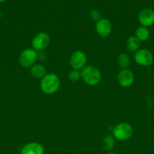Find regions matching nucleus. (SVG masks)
Masks as SVG:
<instances>
[{
    "instance_id": "obj_1",
    "label": "nucleus",
    "mask_w": 154,
    "mask_h": 154,
    "mask_svg": "<svg viewBox=\"0 0 154 154\" xmlns=\"http://www.w3.org/2000/svg\"><path fill=\"white\" fill-rule=\"evenodd\" d=\"M60 87V80L55 74L48 73L41 79V90L45 94H54L56 92H57Z\"/></svg>"
},
{
    "instance_id": "obj_2",
    "label": "nucleus",
    "mask_w": 154,
    "mask_h": 154,
    "mask_svg": "<svg viewBox=\"0 0 154 154\" xmlns=\"http://www.w3.org/2000/svg\"><path fill=\"white\" fill-rule=\"evenodd\" d=\"M81 79L89 86H96L101 81V72L96 66L89 65L81 71Z\"/></svg>"
},
{
    "instance_id": "obj_3",
    "label": "nucleus",
    "mask_w": 154,
    "mask_h": 154,
    "mask_svg": "<svg viewBox=\"0 0 154 154\" xmlns=\"http://www.w3.org/2000/svg\"><path fill=\"white\" fill-rule=\"evenodd\" d=\"M132 135L133 127L128 123H118L113 129V136L119 141H127L131 138Z\"/></svg>"
},
{
    "instance_id": "obj_4",
    "label": "nucleus",
    "mask_w": 154,
    "mask_h": 154,
    "mask_svg": "<svg viewBox=\"0 0 154 154\" xmlns=\"http://www.w3.org/2000/svg\"><path fill=\"white\" fill-rule=\"evenodd\" d=\"M38 60V52L33 48H27L21 53L18 62L23 68H31Z\"/></svg>"
},
{
    "instance_id": "obj_5",
    "label": "nucleus",
    "mask_w": 154,
    "mask_h": 154,
    "mask_svg": "<svg viewBox=\"0 0 154 154\" xmlns=\"http://www.w3.org/2000/svg\"><path fill=\"white\" fill-rule=\"evenodd\" d=\"M134 60L137 65L143 67H149L154 62V57L151 51L145 48H140L134 52Z\"/></svg>"
},
{
    "instance_id": "obj_6",
    "label": "nucleus",
    "mask_w": 154,
    "mask_h": 154,
    "mask_svg": "<svg viewBox=\"0 0 154 154\" xmlns=\"http://www.w3.org/2000/svg\"><path fill=\"white\" fill-rule=\"evenodd\" d=\"M51 38L48 33L39 32L33 37L32 40V47L33 49L36 51H44L49 46Z\"/></svg>"
},
{
    "instance_id": "obj_7",
    "label": "nucleus",
    "mask_w": 154,
    "mask_h": 154,
    "mask_svg": "<svg viewBox=\"0 0 154 154\" xmlns=\"http://www.w3.org/2000/svg\"><path fill=\"white\" fill-rule=\"evenodd\" d=\"M69 66L74 70L81 71L86 66L87 57L82 51H75L71 54L69 57Z\"/></svg>"
},
{
    "instance_id": "obj_8",
    "label": "nucleus",
    "mask_w": 154,
    "mask_h": 154,
    "mask_svg": "<svg viewBox=\"0 0 154 154\" xmlns=\"http://www.w3.org/2000/svg\"><path fill=\"white\" fill-rule=\"evenodd\" d=\"M117 81L121 87H129L134 83V75L129 69H121L117 75Z\"/></svg>"
},
{
    "instance_id": "obj_9",
    "label": "nucleus",
    "mask_w": 154,
    "mask_h": 154,
    "mask_svg": "<svg viewBox=\"0 0 154 154\" xmlns=\"http://www.w3.org/2000/svg\"><path fill=\"white\" fill-rule=\"evenodd\" d=\"M95 29L97 33L101 37H108L113 30V25L109 20L101 18L97 21L95 24Z\"/></svg>"
},
{
    "instance_id": "obj_10",
    "label": "nucleus",
    "mask_w": 154,
    "mask_h": 154,
    "mask_svg": "<svg viewBox=\"0 0 154 154\" xmlns=\"http://www.w3.org/2000/svg\"><path fill=\"white\" fill-rule=\"evenodd\" d=\"M138 21L142 26L149 27L154 24V11L151 8H143L138 14Z\"/></svg>"
},
{
    "instance_id": "obj_11",
    "label": "nucleus",
    "mask_w": 154,
    "mask_h": 154,
    "mask_svg": "<svg viewBox=\"0 0 154 154\" xmlns=\"http://www.w3.org/2000/svg\"><path fill=\"white\" fill-rule=\"evenodd\" d=\"M45 149L39 142H30L22 147L21 154H44Z\"/></svg>"
},
{
    "instance_id": "obj_12",
    "label": "nucleus",
    "mask_w": 154,
    "mask_h": 154,
    "mask_svg": "<svg viewBox=\"0 0 154 154\" xmlns=\"http://www.w3.org/2000/svg\"><path fill=\"white\" fill-rule=\"evenodd\" d=\"M30 74L36 79H42L47 75V70L42 64H35L30 68Z\"/></svg>"
},
{
    "instance_id": "obj_13",
    "label": "nucleus",
    "mask_w": 154,
    "mask_h": 154,
    "mask_svg": "<svg viewBox=\"0 0 154 154\" xmlns=\"http://www.w3.org/2000/svg\"><path fill=\"white\" fill-rule=\"evenodd\" d=\"M126 47L131 52H136L140 48V42L135 35L130 36L126 42Z\"/></svg>"
},
{
    "instance_id": "obj_14",
    "label": "nucleus",
    "mask_w": 154,
    "mask_h": 154,
    "mask_svg": "<svg viewBox=\"0 0 154 154\" xmlns=\"http://www.w3.org/2000/svg\"><path fill=\"white\" fill-rule=\"evenodd\" d=\"M134 35L137 38L139 41L140 42H146V40H148L150 35V32L148 29L147 27H144L140 26V27L136 29L135 31V35Z\"/></svg>"
},
{
    "instance_id": "obj_15",
    "label": "nucleus",
    "mask_w": 154,
    "mask_h": 154,
    "mask_svg": "<svg viewBox=\"0 0 154 154\" xmlns=\"http://www.w3.org/2000/svg\"><path fill=\"white\" fill-rule=\"evenodd\" d=\"M115 144H116L115 138L111 135H106L102 141L103 147H104V150L108 152L111 151L114 148Z\"/></svg>"
},
{
    "instance_id": "obj_16",
    "label": "nucleus",
    "mask_w": 154,
    "mask_h": 154,
    "mask_svg": "<svg viewBox=\"0 0 154 154\" xmlns=\"http://www.w3.org/2000/svg\"><path fill=\"white\" fill-rule=\"evenodd\" d=\"M131 64V59L128 54L122 53L117 58V65L119 67L122 69H128Z\"/></svg>"
},
{
    "instance_id": "obj_17",
    "label": "nucleus",
    "mask_w": 154,
    "mask_h": 154,
    "mask_svg": "<svg viewBox=\"0 0 154 154\" xmlns=\"http://www.w3.org/2000/svg\"><path fill=\"white\" fill-rule=\"evenodd\" d=\"M68 78L69 81L72 82H76L81 79V72L78 70H71L68 74Z\"/></svg>"
},
{
    "instance_id": "obj_18",
    "label": "nucleus",
    "mask_w": 154,
    "mask_h": 154,
    "mask_svg": "<svg viewBox=\"0 0 154 154\" xmlns=\"http://www.w3.org/2000/svg\"><path fill=\"white\" fill-rule=\"evenodd\" d=\"M90 17L93 20L98 21L101 18V13L98 10H92L90 13Z\"/></svg>"
},
{
    "instance_id": "obj_19",
    "label": "nucleus",
    "mask_w": 154,
    "mask_h": 154,
    "mask_svg": "<svg viewBox=\"0 0 154 154\" xmlns=\"http://www.w3.org/2000/svg\"><path fill=\"white\" fill-rule=\"evenodd\" d=\"M106 154H118V153H115V152H112V151H110V152H107V153H106Z\"/></svg>"
},
{
    "instance_id": "obj_20",
    "label": "nucleus",
    "mask_w": 154,
    "mask_h": 154,
    "mask_svg": "<svg viewBox=\"0 0 154 154\" xmlns=\"http://www.w3.org/2000/svg\"><path fill=\"white\" fill-rule=\"evenodd\" d=\"M6 0H0V3H2V2H5Z\"/></svg>"
},
{
    "instance_id": "obj_21",
    "label": "nucleus",
    "mask_w": 154,
    "mask_h": 154,
    "mask_svg": "<svg viewBox=\"0 0 154 154\" xmlns=\"http://www.w3.org/2000/svg\"><path fill=\"white\" fill-rule=\"evenodd\" d=\"M1 18H2V12L0 11V20H1Z\"/></svg>"
},
{
    "instance_id": "obj_22",
    "label": "nucleus",
    "mask_w": 154,
    "mask_h": 154,
    "mask_svg": "<svg viewBox=\"0 0 154 154\" xmlns=\"http://www.w3.org/2000/svg\"><path fill=\"white\" fill-rule=\"evenodd\" d=\"M75 154H78V153H75Z\"/></svg>"
}]
</instances>
